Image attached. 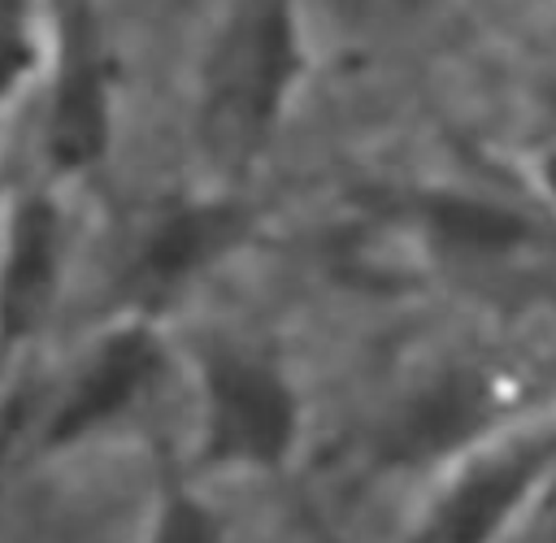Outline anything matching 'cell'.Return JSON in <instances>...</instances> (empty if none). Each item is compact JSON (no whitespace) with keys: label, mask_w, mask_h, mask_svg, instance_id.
<instances>
[{"label":"cell","mask_w":556,"mask_h":543,"mask_svg":"<svg viewBox=\"0 0 556 543\" xmlns=\"http://www.w3.org/2000/svg\"><path fill=\"white\" fill-rule=\"evenodd\" d=\"M204 395H208L204 460L278 465L291 452L300 408H295V391L269 361L217 348L204 361Z\"/></svg>","instance_id":"7a4b0ae2"},{"label":"cell","mask_w":556,"mask_h":543,"mask_svg":"<svg viewBox=\"0 0 556 543\" xmlns=\"http://www.w3.org/2000/svg\"><path fill=\"white\" fill-rule=\"evenodd\" d=\"M421 217L430 235L456 256H495L517 248L530 235L521 213L491 200H473V195H426Z\"/></svg>","instance_id":"9c48e42d"},{"label":"cell","mask_w":556,"mask_h":543,"mask_svg":"<svg viewBox=\"0 0 556 543\" xmlns=\"http://www.w3.org/2000/svg\"><path fill=\"white\" fill-rule=\"evenodd\" d=\"M56 265H61L56 209L48 195H22L13 204L4 261H0V361L39 330L56 295Z\"/></svg>","instance_id":"8992f818"},{"label":"cell","mask_w":556,"mask_h":543,"mask_svg":"<svg viewBox=\"0 0 556 543\" xmlns=\"http://www.w3.org/2000/svg\"><path fill=\"white\" fill-rule=\"evenodd\" d=\"M300 4L235 0L204 65L200 139L222 169H243L274 135L300 78Z\"/></svg>","instance_id":"6da1fadb"},{"label":"cell","mask_w":556,"mask_h":543,"mask_svg":"<svg viewBox=\"0 0 556 543\" xmlns=\"http://www.w3.org/2000/svg\"><path fill=\"white\" fill-rule=\"evenodd\" d=\"M165 365V348L156 339V330L148 321H130L117 326L96 352L91 361L78 369L70 395L61 400V408L48 421V443H70L91 434L96 426L113 421L117 413H126L161 374Z\"/></svg>","instance_id":"5b68a950"},{"label":"cell","mask_w":556,"mask_h":543,"mask_svg":"<svg viewBox=\"0 0 556 543\" xmlns=\"http://www.w3.org/2000/svg\"><path fill=\"white\" fill-rule=\"evenodd\" d=\"M552 104H556V87H552Z\"/></svg>","instance_id":"4fadbf2b"},{"label":"cell","mask_w":556,"mask_h":543,"mask_svg":"<svg viewBox=\"0 0 556 543\" xmlns=\"http://www.w3.org/2000/svg\"><path fill=\"white\" fill-rule=\"evenodd\" d=\"M556 473V426L478 456L434 504L417 543H495L539 482Z\"/></svg>","instance_id":"277c9868"},{"label":"cell","mask_w":556,"mask_h":543,"mask_svg":"<svg viewBox=\"0 0 556 543\" xmlns=\"http://www.w3.org/2000/svg\"><path fill=\"white\" fill-rule=\"evenodd\" d=\"M152 543H222L217 521L187 495H174L161 513V526L152 534Z\"/></svg>","instance_id":"8fae6325"},{"label":"cell","mask_w":556,"mask_h":543,"mask_svg":"<svg viewBox=\"0 0 556 543\" xmlns=\"http://www.w3.org/2000/svg\"><path fill=\"white\" fill-rule=\"evenodd\" d=\"M39 65V22L35 0H0V104Z\"/></svg>","instance_id":"30bf717a"},{"label":"cell","mask_w":556,"mask_h":543,"mask_svg":"<svg viewBox=\"0 0 556 543\" xmlns=\"http://www.w3.org/2000/svg\"><path fill=\"white\" fill-rule=\"evenodd\" d=\"M52 13V109L48 156L56 169H83L109 148V78L87 0H48Z\"/></svg>","instance_id":"3957f363"},{"label":"cell","mask_w":556,"mask_h":543,"mask_svg":"<svg viewBox=\"0 0 556 543\" xmlns=\"http://www.w3.org/2000/svg\"><path fill=\"white\" fill-rule=\"evenodd\" d=\"M248 235V209L235 200H191L156 217L135 256V287L143 295H161L226 256Z\"/></svg>","instance_id":"52a82bcc"},{"label":"cell","mask_w":556,"mask_h":543,"mask_svg":"<svg viewBox=\"0 0 556 543\" xmlns=\"http://www.w3.org/2000/svg\"><path fill=\"white\" fill-rule=\"evenodd\" d=\"M543 187L552 191V200H556V152L543 161Z\"/></svg>","instance_id":"7c38bea8"},{"label":"cell","mask_w":556,"mask_h":543,"mask_svg":"<svg viewBox=\"0 0 556 543\" xmlns=\"http://www.w3.org/2000/svg\"><path fill=\"white\" fill-rule=\"evenodd\" d=\"M495 417V391L491 382L473 374L443 378L426 395H417L400 421L387 434V456L391 460H430L443 456L460 443H469L486 421Z\"/></svg>","instance_id":"ba28073f"}]
</instances>
